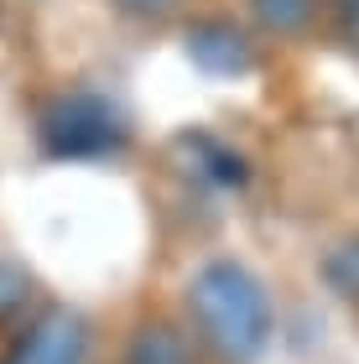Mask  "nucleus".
I'll return each mask as SVG.
<instances>
[{"label":"nucleus","instance_id":"obj_1","mask_svg":"<svg viewBox=\"0 0 359 364\" xmlns=\"http://www.w3.org/2000/svg\"><path fill=\"white\" fill-rule=\"evenodd\" d=\"M193 312H198L203 338L214 343L224 359H255L271 338V302L260 291V281L235 266V260H214L193 281Z\"/></svg>","mask_w":359,"mask_h":364},{"label":"nucleus","instance_id":"obj_2","mask_svg":"<svg viewBox=\"0 0 359 364\" xmlns=\"http://www.w3.org/2000/svg\"><path fill=\"white\" fill-rule=\"evenodd\" d=\"M42 136H47V151L53 156H105L125 141V125L105 99L68 94V99H58V105L47 109Z\"/></svg>","mask_w":359,"mask_h":364},{"label":"nucleus","instance_id":"obj_3","mask_svg":"<svg viewBox=\"0 0 359 364\" xmlns=\"http://www.w3.org/2000/svg\"><path fill=\"white\" fill-rule=\"evenodd\" d=\"M84 354H89L84 323H78L73 312H53V318H42L16 343L6 364H84Z\"/></svg>","mask_w":359,"mask_h":364},{"label":"nucleus","instance_id":"obj_4","mask_svg":"<svg viewBox=\"0 0 359 364\" xmlns=\"http://www.w3.org/2000/svg\"><path fill=\"white\" fill-rule=\"evenodd\" d=\"M188 53H193V63L208 68V73H245V68H250V42H245L235 26H224V21L193 26Z\"/></svg>","mask_w":359,"mask_h":364},{"label":"nucleus","instance_id":"obj_5","mask_svg":"<svg viewBox=\"0 0 359 364\" xmlns=\"http://www.w3.org/2000/svg\"><path fill=\"white\" fill-rule=\"evenodd\" d=\"M125 364H193V349H188V338L177 333V328L151 323V328H141V333H136Z\"/></svg>","mask_w":359,"mask_h":364},{"label":"nucleus","instance_id":"obj_6","mask_svg":"<svg viewBox=\"0 0 359 364\" xmlns=\"http://www.w3.org/2000/svg\"><path fill=\"white\" fill-rule=\"evenodd\" d=\"M260 26L276 31V37H286V31H302L313 21V0H250Z\"/></svg>","mask_w":359,"mask_h":364},{"label":"nucleus","instance_id":"obj_7","mask_svg":"<svg viewBox=\"0 0 359 364\" xmlns=\"http://www.w3.org/2000/svg\"><path fill=\"white\" fill-rule=\"evenodd\" d=\"M125 11H136V16H156V11H172L177 0H120Z\"/></svg>","mask_w":359,"mask_h":364},{"label":"nucleus","instance_id":"obj_8","mask_svg":"<svg viewBox=\"0 0 359 364\" xmlns=\"http://www.w3.org/2000/svg\"><path fill=\"white\" fill-rule=\"evenodd\" d=\"M333 6H338V11H344V21H349V26L359 31V0H333Z\"/></svg>","mask_w":359,"mask_h":364}]
</instances>
